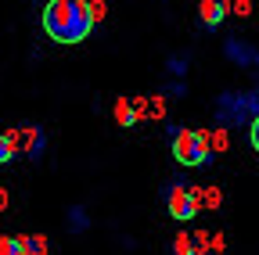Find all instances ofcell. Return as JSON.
<instances>
[{"label": "cell", "instance_id": "cell-1", "mask_svg": "<svg viewBox=\"0 0 259 255\" xmlns=\"http://www.w3.org/2000/svg\"><path fill=\"white\" fill-rule=\"evenodd\" d=\"M94 4L90 0H47L44 11H40V25L47 40L65 43V47H76L90 36L94 29Z\"/></svg>", "mask_w": 259, "mask_h": 255}, {"label": "cell", "instance_id": "cell-2", "mask_svg": "<svg viewBox=\"0 0 259 255\" xmlns=\"http://www.w3.org/2000/svg\"><path fill=\"white\" fill-rule=\"evenodd\" d=\"M166 137H169V155L177 158V166H184V169H202V166H212V162H216L209 130H191V126L169 122V126H166Z\"/></svg>", "mask_w": 259, "mask_h": 255}, {"label": "cell", "instance_id": "cell-3", "mask_svg": "<svg viewBox=\"0 0 259 255\" xmlns=\"http://www.w3.org/2000/svg\"><path fill=\"white\" fill-rule=\"evenodd\" d=\"M212 119L220 130H241L259 119V83L252 90H223L216 97Z\"/></svg>", "mask_w": 259, "mask_h": 255}, {"label": "cell", "instance_id": "cell-4", "mask_svg": "<svg viewBox=\"0 0 259 255\" xmlns=\"http://www.w3.org/2000/svg\"><path fill=\"white\" fill-rule=\"evenodd\" d=\"M162 205H166V212L173 216V219H180V223H187V219H194L202 212V205H198V194H194V187L184 180V176H169L166 183H162Z\"/></svg>", "mask_w": 259, "mask_h": 255}, {"label": "cell", "instance_id": "cell-5", "mask_svg": "<svg viewBox=\"0 0 259 255\" xmlns=\"http://www.w3.org/2000/svg\"><path fill=\"white\" fill-rule=\"evenodd\" d=\"M8 140L15 147V158H29V162H40V158L47 155V130L40 122H18L8 130Z\"/></svg>", "mask_w": 259, "mask_h": 255}, {"label": "cell", "instance_id": "cell-6", "mask_svg": "<svg viewBox=\"0 0 259 255\" xmlns=\"http://www.w3.org/2000/svg\"><path fill=\"white\" fill-rule=\"evenodd\" d=\"M223 58L231 61V65L245 69V72H255L259 76V47L241 40V36H227L223 40Z\"/></svg>", "mask_w": 259, "mask_h": 255}, {"label": "cell", "instance_id": "cell-7", "mask_svg": "<svg viewBox=\"0 0 259 255\" xmlns=\"http://www.w3.org/2000/svg\"><path fill=\"white\" fill-rule=\"evenodd\" d=\"M227 8H231V0H198V29L202 33H212V29L223 25Z\"/></svg>", "mask_w": 259, "mask_h": 255}, {"label": "cell", "instance_id": "cell-8", "mask_svg": "<svg viewBox=\"0 0 259 255\" xmlns=\"http://www.w3.org/2000/svg\"><path fill=\"white\" fill-rule=\"evenodd\" d=\"M65 227H69V234H87L90 230V212L83 205H72L69 216H65Z\"/></svg>", "mask_w": 259, "mask_h": 255}, {"label": "cell", "instance_id": "cell-9", "mask_svg": "<svg viewBox=\"0 0 259 255\" xmlns=\"http://www.w3.org/2000/svg\"><path fill=\"white\" fill-rule=\"evenodd\" d=\"M112 115H115L119 126H137V122H141V115H137V108H134V101H130V97H119L115 108H112Z\"/></svg>", "mask_w": 259, "mask_h": 255}, {"label": "cell", "instance_id": "cell-10", "mask_svg": "<svg viewBox=\"0 0 259 255\" xmlns=\"http://www.w3.org/2000/svg\"><path fill=\"white\" fill-rule=\"evenodd\" d=\"M169 255H198V251H194V234H187V230L173 234V241H169Z\"/></svg>", "mask_w": 259, "mask_h": 255}, {"label": "cell", "instance_id": "cell-11", "mask_svg": "<svg viewBox=\"0 0 259 255\" xmlns=\"http://www.w3.org/2000/svg\"><path fill=\"white\" fill-rule=\"evenodd\" d=\"M187 65H191L187 54H169V58H166V72H169V79H184V76H187Z\"/></svg>", "mask_w": 259, "mask_h": 255}, {"label": "cell", "instance_id": "cell-12", "mask_svg": "<svg viewBox=\"0 0 259 255\" xmlns=\"http://www.w3.org/2000/svg\"><path fill=\"white\" fill-rule=\"evenodd\" d=\"M0 255H29V251H25V237L4 234V237H0Z\"/></svg>", "mask_w": 259, "mask_h": 255}, {"label": "cell", "instance_id": "cell-13", "mask_svg": "<svg viewBox=\"0 0 259 255\" xmlns=\"http://www.w3.org/2000/svg\"><path fill=\"white\" fill-rule=\"evenodd\" d=\"M194 194H198V205H202V209H216V205L223 201V194H220L216 187H194Z\"/></svg>", "mask_w": 259, "mask_h": 255}, {"label": "cell", "instance_id": "cell-14", "mask_svg": "<svg viewBox=\"0 0 259 255\" xmlns=\"http://www.w3.org/2000/svg\"><path fill=\"white\" fill-rule=\"evenodd\" d=\"M22 237H25V251L29 255H47L51 251V244H47L44 234H22Z\"/></svg>", "mask_w": 259, "mask_h": 255}, {"label": "cell", "instance_id": "cell-15", "mask_svg": "<svg viewBox=\"0 0 259 255\" xmlns=\"http://www.w3.org/2000/svg\"><path fill=\"white\" fill-rule=\"evenodd\" d=\"M162 97H187V83H184V79L162 83Z\"/></svg>", "mask_w": 259, "mask_h": 255}, {"label": "cell", "instance_id": "cell-16", "mask_svg": "<svg viewBox=\"0 0 259 255\" xmlns=\"http://www.w3.org/2000/svg\"><path fill=\"white\" fill-rule=\"evenodd\" d=\"M8 162H15V147L8 140V130H0V166H8Z\"/></svg>", "mask_w": 259, "mask_h": 255}, {"label": "cell", "instance_id": "cell-17", "mask_svg": "<svg viewBox=\"0 0 259 255\" xmlns=\"http://www.w3.org/2000/svg\"><path fill=\"white\" fill-rule=\"evenodd\" d=\"M227 133H231V130H220V126H212V133H209V137H212V151H223V147H227Z\"/></svg>", "mask_w": 259, "mask_h": 255}, {"label": "cell", "instance_id": "cell-18", "mask_svg": "<svg viewBox=\"0 0 259 255\" xmlns=\"http://www.w3.org/2000/svg\"><path fill=\"white\" fill-rule=\"evenodd\" d=\"M162 115H166V97L158 93V97H151V112H148V119H162Z\"/></svg>", "mask_w": 259, "mask_h": 255}, {"label": "cell", "instance_id": "cell-19", "mask_svg": "<svg viewBox=\"0 0 259 255\" xmlns=\"http://www.w3.org/2000/svg\"><path fill=\"white\" fill-rule=\"evenodd\" d=\"M231 8H234V15H252V0H231Z\"/></svg>", "mask_w": 259, "mask_h": 255}, {"label": "cell", "instance_id": "cell-20", "mask_svg": "<svg viewBox=\"0 0 259 255\" xmlns=\"http://www.w3.org/2000/svg\"><path fill=\"white\" fill-rule=\"evenodd\" d=\"M248 144H252V151L259 155V119H255V122L248 126Z\"/></svg>", "mask_w": 259, "mask_h": 255}, {"label": "cell", "instance_id": "cell-21", "mask_svg": "<svg viewBox=\"0 0 259 255\" xmlns=\"http://www.w3.org/2000/svg\"><path fill=\"white\" fill-rule=\"evenodd\" d=\"M90 4H94V18L101 22V18H105V0H90Z\"/></svg>", "mask_w": 259, "mask_h": 255}]
</instances>
